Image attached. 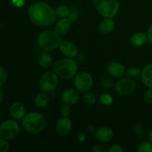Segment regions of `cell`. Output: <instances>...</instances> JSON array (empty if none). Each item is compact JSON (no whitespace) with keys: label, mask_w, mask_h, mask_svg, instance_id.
I'll use <instances>...</instances> for the list:
<instances>
[{"label":"cell","mask_w":152,"mask_h":152,"mask_svg":"<svg viewBox=\"0 0 152 152\" xmlns=\"http://www.w3.org/2000/svg\"><path fill=\"white\" fill-rule=\"evenodd\" d=\"M143 99L145 103L148 105H152V88H148L145 91L143 95Z\"/></svg>","instance_id":"f546056e"},{"label":"cell","mask_w":152,"mask_h":152,"mask_svg":"<svg viewBox=\"0 0 152 152\" xmlns=\"http://www.w3.org/2000/svg\"><path fill=\"white\" fill-rule=\"evenodd\" d=\"M136 88V83L131 78L120 79L114 85V89L119 95L127 96L133 93Z\"/></svg>","instance_id":"9c48e42d"},{"label":"cell","mask_w":152,"mask_h":152,"mask_svg":"<svg viewBox=\"0 0 152 152\" xmlns=\"http://www.w3.org/2000/svg\"><path fill=\"white\" fill-rule=\"evenodd\" d=\"M141 73L142 72L137 67H130L127 70L128 75L130 77H132V78H136V77H140L141 75Z\"/></svg>","instance_id":"484cf974"},{"label":"cell","mask_w":152,"mask_h":152,"mask_svg":"<svg viewBox=\"0 0 152 152\" xmlns=\"http://www.w3.org/2000/svg\"><path fill=\"white\" fill-rule=\"evenodd\" d=\"M35 105L37 108H42L48 105L49 102V97L45 93H39L35 97Z\"/></svg>","instance_id":"44dd1931"},{"label":"cell","mask_w":152,"mask_h":152,"mask_svg":"<svg viewBox=\"0 0 152 152\" xmlns=\"http://www.w3.org/2000/svg\"><path fill=\"white\" fill-rule=\"evenodd\" d=\"M30 20L39 26H50L55 23L57 16L55 9L45 1H35L28 9Z\"/></svg>","instance_id":"6da1fadb"},{"label":"cell","mask_w":152,"mask_h":152,"mask_svg":"<svg viewBox=\"0 0 152 152\" xmlns=\"http://www.w3.org/2000/svg\"><path fill=\"white\" fill-rule=\"evenodd\" d=\"M134 133L137 137L143 138L145 136V130L144 128L140 124L135 125L134 127Z\"/></svg>","instance_id":"4316f807"},{"label":"cell","mask_w":152,"mask_h":152,"mask_svg":"<svg viewBox=\"0 0 152 152\" xmlns=\"http://www.w3.org/2000/svg\"><path fill=\"white\" fill-rule=\"evenodd\" d=\"M86 135L85 134L81 133L78 135V137H77V140H78L79 142H84V141L86 140Z\"/></svg>","instance_id":"74e56055"},{"label":"cell","mask_w":152,"mask_h":152,"mask_svg":"<svg viewBox=\"0 0 152 152\" xmlns=\"http://www.w3.org/2000/svg\"><path fill=\"white\" fill-rule=\"evenodd\" d=\"M115 28V24L111 18H105L99 24L98 29L102 34H108L114 31Z\"/></svg>","instance_id":"e0dca14e"},{"label":"cell","mask_w":152,"mask_h":152,"mask_svg":"<svg viewBox=\"0 0 152 152\" xmlns=\"http://www.w3.org/2000/svg\"><path fill=\"white\" fill-rule=\"evenodd\" d=\"M19 126L13 120H7L0 124V137L10 140L18 136L19 133Z\"/></svg>","instance_id":"8992f818"},{"label":"cell","mask_w":152,"mask_h":152,"mask_svg":"<svg viewBox=\"0 0 152 152\" xmlns=\"http://www.w3.org/2000/svg\"><path fill=\"white\" fill-rule=\"evenodd\" d=\"M148 139H149V140L151 141V142H152V128L151 129L149 130V132H148Z\"/></svg>","instance_id":"60d3db41"},{"label":"cell","mask_w":152,"mask_h":152,"mask_svg":"<svg viewBox=\"0 0 152 152\" xmlns=\"http://www.w3.org/2000/svg\"><path fill=\"white\" fill-rule=\"evenodd\" d=\"M53 69L58 77L65 80H69L77 74L78 62L73 58H64L57 60L53 64Z\"/></svg>","instance_id":"3957f363"},{"label":"cell","mask_w":152,"mask_h":152,"mask_svg":"<svg viewBox=\"0 0 152 152\" xmlns=\"http://www.w3.org/2000/svg\"><path fill=\"white\" fill-rule=\"evenodd\" d=\"M107 71L108 74L115 78H120L126 72L125 66L119 62H111L107 66Z\"/></svg>","instance_id":"5bb4252c"},{"label":"cell","mask_w":152,"mask_h":152,"mask_svg":"<svg viewBox=\"0 0 152 152\" xmlns=\"http://www.w3.org/2000/svg\"><path fill=\"white\" fill-rule=\"evenodd\" d=\"M55 12H56L57 17L68 18V15L70 14V12H71V10H70L68 6L60 4V5L56 7V8L55 9Z\"/></svg>","instance_id":"7402d4cb"},{"label":"cell","mask_w":152,"mask_h":152,"mask_svg":"<svg viewBox=\"0 0 152 152\" xmlns=\"http://www.w3.org/2000/svg\"><path fill=\"white\" fill-rule=\"evenodd\" d=\"M147 37H148V40L150 42V43L152 44V22L150 25L149 28L148 30V33H147Z\"/></svg>","instance_id":"8d00e7d4"},{"label":"cell","mask_w":152,"mask_h":152,"mask_svg":"<svg viewBox=\"0 0 152 152\" xmlns=\"http://www.w3.org/2000/svg\"><path fill=\"white\" fill-rule=\"evenodd\" d=\"M61 99L64 103L68 105H75L80 100V95L74 89L68 88L62 92Z\"/></svg>","instance_id":"4fadbf2b"},{"label":"cell","mask_w":152,"mask_h":152,"mask_svg":"<svg viewBox=\"0 0 152 152\" xmlns=\"http://www.w3.org/2000/svg\"><path fill=\"white\" fill-rule=\"evenodd\" d=\"M74 83L77 91L80 92H87L93 86V78L89 73L80 71L75 75Z\"/></svg>","instance_id":"ba28073f"},{"label":"cell","mask_w":152,"mask_h":152,"mask_svg":"<svg viewBox=\"0 0 152 152\" xmlns=\"http://www.w3.org/2000/svg\"><path fill=\"white\" fill-rule=\"evenodd\" d=\"M100 85L102 88L106 89H110L113 87L114 83H113L112 80L109 77H104L101 80Z\"/></svg>","instance_id":"83f0119b"},{"label":"cell","mask_w":152,"mask_h":152,"mask_svg":"<svg viewBox=\"0 0 152 152\" xmlns=\"http://www.w3.org/2000/svg\"><path fill=\"white\" fill-rule=\"evenodd\" d=\"M114 137V132L108 127H102L95 132V137L96 140L100 142L106 143L109 142Z\"/></svg>","instance_id":"7c38bea8"},{"label":"cell","mask_w":152,"mask_h":152,"mask_svg":"<svg viewBox=\"0 0 152 152\" xmlns=\"http://www.w3.org/2000/svg\"><path fill=\"white\" fill-rule=\"evenodd\" d=\"M99 99L101 103L103 104L104 105H110L113 102V97L109 94L102 93V94H100Z\"/></svg>","instance_id":"d4e9b609"},{"label":"cell","mask_w":152,"mask_h":152,"mask_svg":"<svg viewBox=\"0 0 152 152\" xmlns=\"http://www.w3.org/2000/svg\"><path fill=\"white\" fill-rule=\"evenodd\" d=\"M91 151L93 152H105L106 148L102 145H95L91 147Z\"/></svg>","instance_id":"d6a6232c"},{"label":"cell","mask_w":152,"mask_h":152,"mask_svg":"<svg viewBox=\"0 0 152 152\" xmlns=\"http://www.w3.org/2000/svg\"><path fill=\"white\" fill-rule=\"evenodd\" d=\"M93 5L96 11L105 18L113 19L120 10L119 0H93Z\"/></svg>","instance_id":"5b68a950"},{"label":"cell","mask_w":152,"mask_h":152,"mask_svg":"<svg viewBox=\"0 0 152 152\" xmlns=\"http://www.w3.org/2000/svg\"><path fill=\"white\" fill-rule=\"evenodd\" d=\"M87 130H88V133L93 134L94 132V128L93 126H88Z\"/></svg>","instance_id":"ab89813d"},{"label":"cell","mask_w":152,"mask_h":152,"mask_svg":"<svg viewBox=\"0 0 152 152\" xmlns=\"http://www.w3.org/2000/svg\"><path fill=\"white\" fill-rule=\"evenodd\" d=\"M38 64L40 67L43 68H49L52 64L51 56L48 52H43L39 56Z\"/></svg>","instance_id":"ffe728a7"},{"label":"cell","mask_w":152,"mask_h":152,"mask_svg":"<svg viewBox=\"0 0 152 152\" xmlns=\"http://www.w3.org/2000/svg\"><path fill=\"white\" fill-rule=\"evenodd\" d=\"M10 116L15 120H20L25 115V108L20 102H13L9 108Z\"/></svg>","instance_id":"9a60e30c"},{"label":"cell","mask_w":152,"mask_h":152,"mask_svg":"<svg viewBox=\"0 0 152 152\" xmlns=\"http://www.w3.org/2000/svg\"><path fill=\"white\" fill-rule=\"evenodd\" d=\"M47 126V120L44 115L37 112H31L24 116L22 126L26 132L37 134L45 130Z\"/></svg>","instance_id":"7a4b0ae2"},{"label":"cell","mask_w":152,"mask_h":152,"mask_svg":"<svg viewBox=\"0 0 152 152\" xmlns=\"http://www.w3.org/2000/svg\"><path fill=\"white\" fill-rule=\"evenodd\" d=\"M71 129H72V123L68 117H62L56 122V131L59 136H67L71 132Z\"/></svg>","instance_id":"30bf717a"},{"label":"cell","mask_w":152,"mask_h":152,"mask_svg":"<svg viewBox=\"0 0 152 152\" xmlns=\"http://www.w3.org/2000/svg\"><path fill=\"white\" fill-rule=\"evenodd\" d=\"M148 41V37L143 32H137L133 34L131 38V43L134 47H142L146 44Z\"/></svg>","instance_id":"d6986e66"},{"label":"cell","mask_w":152,"mask_h":152,"mask_svg":"<svg viewBox=\"0 0 152 152\" xmlns=\"http://www.w3.org/2000/svg\"><path fill=\"white\" fill-rule=\"evenodd\" d=\"M108 151V152H123V148H122L121 145H118V144H114L110 147Z\"/></svg>","instance_id":"836d02e7"},{"label":"cell","mask_w":152,"mask_h":152,"mask_svg":"<svg viewBox=\"0 0 152 152\" xmlns=\"http://www.w3.org/2000/svg\"><path fill=\"white\" fill-rule=\"evenodd\" d=\"M3 100H4V93H3L2 90L0 87V104L3 102Z\"/></svg>","instance_id":"f35d334b"},{"label":"cell","mask_w":152,"mask_h":152,"mask_svg":"<svg viewBox=\"0 0 152 152\" xmlns=\"http://www.w3.org/2000/svg\"><path fill=\"white\" fill-rule=\"evenodd\" d=\"M68 18L69 19V20L71 21V22H75L76 20H77L78 19V13L75 11H72L71 10V12H70V14L68 15Z\"/></svg>","instance_id":"e575fe53"},{"label":"cell","mask_w":152,"mask_h":152,"mask_svg":"<svg viewBox=\"0 0 152 152\" xmlns=\"http://www.w3.org/2000/svg\"><path fill=\"white\" fill-rule=\"evenodd\" d=\"M59 50L63 55L69 58H74L78 54V48L73 42L70 41L61 42L59 45Z\"/></svg>","instance_id":"8fae6325"},{"label":"cell","mask_w":152,"mask_h":152,"mask_svg":"<svg viewBox=\"0 0 152 152\" xmlns=\"http://www.w3.org/2000/svg\"><path fill=\"white\" fill-rule=\"evenodd\" d=\"M61 42V36L51 30H45L41 32L37 39V44L39 48L46 52L55 50L59 47Z\"/></svg>","instance_id":"277c9868"},{"label":"cell","mask_w":152,"mask_h":152,"mask_svg":"<svg viewBox=\"0 0 152 152\" xmlns=\"http://www.w3.org/2000/svg\"><path fill=\"white\" fill-rule=\"evenodd\" d=\"M138 152H152V142L144 141L139 145L137 148Z\"/></svg>","instance_id":"cb8c5ba5"},{"label":"cell","mask_w":152,"mask_h":152,"mask_svg":"<svg viewBox=\"0 0 152 152\" xmlns=\"http://www.w3.org/2000/svg\"><path fill=\"white\" fill-rule=\"evenodd\" d=\"M83 101L85 103L88 105H92L96 102V97L93 93L91 92H86L83 95Z\"/></svg>","instance_id":"603a6c76"},{"label":"cell","mask_w":152,"mask_h":152,"mask_svg":"<svg viewBox=\"0 0 152 152\" xmlns=\"http://www.w3.org/2000/svg\"><path fill=\"white\" fill-rule=\"evenodd\" d=\"M141 79L146 87L152 88V63L144 67L141 73Z\"/></svg>","instance_id":"ac0fdd59"},{"label":"cell","mask_w":152,"mask_h":152,"mask_svg":"<svg viewBox=\"0 0 152 152\" xmlns=\"http://www.w3.org/2000/svg\"><path fill=\"white\" fill-rule=\"evenodd\" d=\"M25 0H11V3L16 7H22L25 4Z\"/></svg>","instance_id":"d590c367"},{"label":"cell","mask_w":152,"mask_h":152,"mask_svg":"<svg viewBox=\"0 0 152 152\" xmlns=\"http://www.w3.org/2000/svg\"><path fill=\"white\" fill-rule=\"evenodd\" d=\"M58 83V76L54 71H48L44 73L39 80V86L40 89L46 93L53 91L57 87Z\"/></svg>","instance_id":"52a82bcc"},{"label":"cell","mask_w":152,"mask_h":152,"mask_svg":"<svg viewBox=\"0 0 152 152\" xmlns=\"http://www.w3.org/2000/svg\"><path fill=\"white\" fill-rule=\"evenodd\" d=\"M59 111L62 117H69L70 114H71V108L68 104L64 103L63 105H61L59 108Z\"/></svg>","instance_id":"f1b7e54d"},{"label":"cell","mask_w":152,"mask_h":152,"mask_svg":"<svg viewBox=\"0 0 152 152\" xmlns=\"http://www.w3.org/2000/svg\"><path fill=\"white\" fill-rule=\"evenodd\" d=\"M71 22L68 18H61L60 20L58 21L55 26V31L59 35L62 36L66 34L71 28Z\"/></svg>","instance_id":"2e32d148"},{"label":"cell","mask_w":152,"mask_h":152,"mask_svg":"<svg viewBox=\"0 0 152 152\" xmlns=\"http://www.w3.org/2000/svg\"><path fill=\"white\" fill-rule=\"evenodd\" d=\"M7 80V74L3 67L0 66V87L4 85Z\"/></svg>","instance_id":"4dcf8cb0"},{"label":"cell","mask_w":152,"mask_h":152,"mask_svg":"<svg viewBox=\"0 0 152 152\" xmlns=\"http://www.w3.org/2000/svg\"><path fill=\"white\" fill-rule=\"evenodd\" d=\"M10 145L7 140L0 137V152H7L9 151Z\"/></svg>","instance_id":"1f68e13d"}]
</instances>
